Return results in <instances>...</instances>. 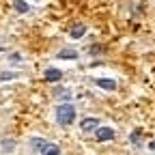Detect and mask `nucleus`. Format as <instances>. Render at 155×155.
<instances>
[{
    "label": "nucleus",
    "instance_id": "obj_11",
    "mask_svg": "<svg viewBox=\"0 0 155 155\" xmlns=\"http://www.w3.org/2000/svg\"><path fill=\"white\" fill-rule=\"evenodd\" d=\"M131 142H134V144H140V142H142L140 131H134V134H131Z\"/></svg>",
    "mask_w": 155,
    "mask_h": 155
},
{
    "label": "nucleus",
    "instance_id": "obj_3",
    "mask_svg": "<svg viewBox=\"0 0 155 155\" xmlns=\"http://www.w3.org/2000/svg\"><path fill=\"white\" fill-rule=\"evenodd\" d=\"M63 78V71L61 69H54V67H50L48 71H45V80L48 82H58Z\"/></svg>",
    "mask_w": 155,
    "mask_h": 155
},
{
    "label": "nucleus",
    "instance_id": "obj_2",
    "mask_svg": "<svg viewBox=\"0 0 155 155\" xmlns=\"http://www.w3.org/2000/svg\"><path fill=\"white\" fill-rule=\"evenodd\" d=\"M114 138V129L110 127H99L97 129V140L99 142H106V140H112Z\"/></svg>",
    "mask_w": 155,
    "mask_h": 155
},
{
    "label": "nucleus",
    "instance_id": "obj_5",
    "mask_svg": "<svg viewBox=\"0 0 155 155\" xmlns=\"http://www.w3.org/2000/svg\"><path fill=\"white\" fill-rule=\"evenodd\" d=\"M97 127H99V121H97V119H84L82 121V129L84 131H93Z\"/></svg>",
    "mask_w": 155,
    "mask_h": 155
},
{
    "label": "nucleus",
    "instance_id": "obj_8",
    "mask_svg": "<svg viewBox=\"0 0 155 155\" xmlns=\"http://www.w3.org/2000/svg\"><path fill=\"white\" fill-rule=\"evenodd\" d=\"M13 7H15L17 13H26L28 11V5L24 2V0H13Z\"/></svg>",
    "mask_w": 155,
    "mask_h": 155
},
{
    "label": "nucleus",
    "instance_id": "obj_4",
    "mask_svg": "<svg viewBox=\"0 0 155 155\" xmlns=\"http://www.w3.org/2000/svg\"><path fill=\"white\" fill-rule=\"evenodd\" d=\"M97 86H101V88H106V91H114L116 88V82L114 80H108V78H97Z\"/></svg>",
    "mask_w": 155,
    "mask_h": 155
},
{
    "label": "nucleus",
    "instance_id": "obj_12",
    "mask_svg": "<svg viewBox=\"0 0 155 155\" xmlns=\"http://www.w3.org/2000/svg\"><path fill=\"white\" fill-rule=\"evenodd\" d=\"M13 78H15V73H9V71L0 73V80H13Z\"/></svg>",
    "mask_w": 155,
    "mask_h": 155
},
{
    "label": "nucleus",
    "instance_id": "obj_10",
    "mask_svg": "<svg viewBox=\"0 0 155 155\" xmlns=\"http://www.w3.org/2000/svg\"><path fill=\"white\" fill-rule=\"evenodd\" d=\"M30 144H32V149H43V147H45V142H43L41 138H32Z\"/></svg>",
    "mask_w": 155,
    "mask_h": 155
},
{
    "label": "nucleus",
    "instance_id": "obj_1",
    "mask_svg": "<svg viewBox=\"0 0 155 155\" xmlns=\"http://www.w3.org/2000/svg\"><path fill=\"white\" fill-rule=\"evenodd\" d=\"M73 119H75V110L71 104H61L56 108V121L61 125H71Z\"/></svg>",
    "mask_w": 155,
    "mask_h": 155
},
{
    "label": "nucleus",
    "instance_id": "obj_13",
    "mask_svg": "<svg viewBox=\"0 0 155 155\" xmlns=\"http://www.w3.org/2000/svg\"><path fill=\"white\" fill-rule=\"evenodd\" d=\"M2 149H5V151H11V149H13V140H5V142H2Z\"/></svg>",
    "mask_w": 155,
    "mask_h": 155
},
{
    "label": "nucleus",
    "instance_id": "obj_6",
    "mask_svg": "<svg viewBox=\"0 0 155 155\" xmlns=\"http://www.w3.org/2000/svg\"><path fill=\"white\" fill-rule=\"evenodd\" d=\"M84 32H86V26H84V24H75V26H73V28L69 30V35H71L73 39H80V37H82Z\"/></svg>",
    "mask_w": 155,
    "mask_h": 155
},
{
    "label": "nucleus",
    "instance_id": "obj_14",
    "mask_svg": "<svg viewBox=\"0 0 155 155\" xmlns=\"http://www.w3.org/2000/svg\"><path fill=\"white\" fill-rule=\"evenodd\" d=\"M149 149H151V151H153V153H155V140H153V142H151V144H149Z\"/></svg>",
    "mask_w": 155,
    "mask_h": 155
},
{
    "label": "nucleus",
    "instance_id": "obj_9",
    "mask_svg": "<svg viewBox=\"0 0 155 155\" xmlns=\"http://www.w3.org/2000/svg\"><path fill=\"white\" fill-rule=\"evenodd\" d=\"M58 58H78V52L75 50H61L58 52Z\"/></svg>",
    "mask_w": 155,
    "mask_h": 155
},
{
    "label": "nucleus",
    "instance_id": "obj_7",
    "mask_svg": "<svg viewBox=\"0 0 155 155\" xmlns=\"http://www.w3.org/2000/svg\"><path fill=\"white\" fill-rule=\"evenodd\" d=\"M58 153H61V149H58L56 144H45L41 149V155H58Z\"/></svg>",
    "mask_w": 155,
    "mask_h": 155
}]
</instances>
